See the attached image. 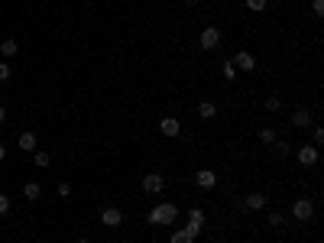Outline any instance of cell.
Here are the masks:
<instances>
[{"label": "cell", "mask_w": 324, "mask_h": 243, "mask_svg": "<svg viewBox=\"0 0 324 243\" xmlns=\"http://www.w3.org/2000/svg\"><path fill=\"white\" fill-rule=\"evenodd\" d=\"M72 195V185H68V181H58V198H68Z\"/></svg>", "instance_id": "28"}, {"label": "cell", "mask_w": 324, "mask_h": 243, "mask_svg": "<svg viewBox=\"0 0 324 243\" xmlns=\"http://www.w3.org/2000/svg\"><path fill=\"white\" fill-rule=\"evenodd\" d=\"M233 65H237V72H253V68H256V55L247 52V49H240L237 55H233Z\"/></svg>", "instance_id": "6"}, {"label": "cell", "mask_w": 324, "mask_h": 243, "mask_svg": "<svg viewBox=\"0 0 324 243\" xmlns=\"http://www.w3.org/2000/svg\"><path fill=\"white\" fill-rule=\"evenodd\" d=\"M33 162H36V166H39V169H49V162H52V156H49L46 149H36V153H33Z\"/></svg>", "instance_id": "17"}, {"label": "cell", "mask_w": 324, "mask_h": 243, "mask_svg": "<svg viewBox=\"0 0 324 243\" xmlns=\"http://www.w3.org/2000/svg\"><path fill=\"white\" fill-rule=\"evenodd\" d=\"M295 159H299L305 169H308V166H314V162H318V146H299Z\"/></svg>", "instance_id": "9"}, {"label": "cell", "mask_w": 324, "mask_h": 243, "mask_svg": "<svg viewBox=\"0 0 324 243\" xmlns=\"http://www.w3.org/2000/svg\"><path fill=\"white\" fill-rule=\"evenodd\" d=\"M175 218H179V207H175L172 201H159L150 214H146V221H150L153 227H172Z\"/></svg>", "instance_id": "1"}, {"label": "cell", "mask_w": 324, "mask_h": 243, "mask_svg": "<svg viewBox=\"0 0 324 243\" xmlns=\"http://www.w3.org/2000/svg\"><path fill=\"white\" fill-rule=\"evenodd\" d=\"M266 201H269V198L262 195V192H253V195H247V198H243V204H247L250 211H262V207H266Z\"/></svg>", "instance_id": "11"}, {"label": "cell", "mask_w": 324, "mask_h": 243, "mask_svg": "<svg viewBox=\"0 0 324 243\" xmlns=\"http://www.w3.org/2000/svg\"><path fill=\"white\" fill-rule=\"evenodd\" d=\"M221 68H224V78H227V81H233V78L240 75V72H237V65H233V58H227V62H224Z\"/></svg>", "instance_id": "20"}, {"label": "cell", "mask_w": 324, "mask_h": 243, "mask_svg": "<svg viewBox=\"0 0 324 243\" xmlns=\"http://www.w3.org/2000/svg\"><path fill=\"white\" fill-rule=\"evenodd\" d=\"M276 140H279V136H276V130H273V127H262V130H259V143H266V146H273Z\"/></svg>", "instance_id": "18"}, {"label": "cell", "mask_w": 324, "mask_h": 243, "mask_svg": "<svg viewBox=\"0 0 324 243\" xmlns=\"http://www.w3.org/2000/svg\"><path fill=\"white\" fill-rule=\"evenodd\" d=\"M273 146H276V153H279V156H285V153H288V149H292V146H288V143H285V140H276V143H273Z\"/></svg>", "instance_id": "27"}, {"label": "cell", "mask_w": 324, "mask_h": 243, "mask_svg": "<svg viewBox=\"0 0 324 243\" xmlns=\"http://www.w3.org/2000/svg\"><path fill=\"white\" fill-rule=\"evenodd\" d=\"M78 243H91V240H78Z\"/></svg>", "instance_id": "33"}, {"label": "cell", "mask_w": 324, "mask_h": 243, "mask_svg": "<svg viewBox=\"0 0 324 243\" xmlns=\"http://www.w3.org/2000/svg\"><path fill=\"white\" fill-rule=\"evenodd\" d=\"M36 133H30V130H26V133H20V149H26V153H36Z\"/></svg>", "instance_id": "13"}, {"label": "cell", "mask_w": 324, "mask_h": 243, "mask_svg": "<svg viewBox=\"0 0 324 243\" xmlns=\"http://www.w3.org/2000/svg\"><path fill=\"white\" fill-rule=\"evenodd\" d=\"M243 4H247V10H253V13H262L269 7V0H243Z\"/></svg>", "instance_id": "21"}, {"label": "cell", "mask_w": 324, "mask_h": 243, "mask_svg": "<svg viewBox=\"0 0 324 243\" xmlns=\"http://www.w3.org/2000/svg\"><path fill=\"white\" fill-rule=\"evenodd\" d=\"M188 237L191 240H198L201 237V230H204V211H201V207H191V211H188Z\"/></svg>", "instance_id": "3"}, {"label": "cell", "mask_w": 324, "mask_h": 243, "mask_svg": "<svg viewBox=\"0 0 324 243\" xmlns=\"http://www.w3.org/2000/svg\"><path fill=\"white\" fill-rule=\"evenodd\" d=\"M292 218L302 221V224H308L314 218V201H311V198H299V201L292 204Z\"/></svg>", "instance_id": "2"}, {"label": "cell", "mask_w": 324, "mask_h": 243, "mask_svg": "<svg viewBox=\"0 0 324 243\" xmlns=\"http://www.w3.org/2000/svg\"><path fill=\"white\" fill-rule=\"evenodd\" d=\"M182 4H198V0H182Z\"/></svg>", "instance_id": "32"}, {"label": "cell", "mask_w": 324, "mask_h": 243, "mask_svg": "<svg viewBox=\"0 0 324 243\" xmlns=\"http://www.w3.org/2000/svg\"><path fill=\"white\" fill-rule=\"evenodd\" d=\"M195 181H198V188H204V192H211V188L217 185V172H214V169H198Z\"/></svg>", "instance_id": "8"}, {"label": "cell", "mask_w": 324, "mask_h": 243, "mask_svg": "<svg viewBox=\"0 0 324 243\" xmlns=\"http://www.w3.org/2000/svg\"><path fill=\"white\" fill-rule=\"evenodd\" d=\"M10 65H7V62H0V81H10Z\"/></svg>", "instance_id": "26"}, {"label": "cell", "mask_w": 324, "mask_h": 243, "mask_svg": "<svg viewBox=\"0 0 324 243\" xmlns=\"http://www.w3.org/2000/svg\"><path fill=\"white\" fill-rule=\"evenodd\" d=\"M159 133H162V136H179V133H182V124H179L175 117H162V120H159Z\"/></svg>", "instance_id": "10"}, {"label": "cell", "mask_w": 324, "mask_h": 243, "mask_svg": "<svg viewBox=\"0 0 324 243\" xmlns=\"http://www.w3.org/2000/svg\"><path fill=\"white\" fill-rule=\"evenodd\" d=\"M0 52H4L7 58H13L16 52H20V46H16V39H4V42H0Z\"/></svg>", "instance_id": "16"}, {"label": "cell", "mask_w": 324, "mask_h": 243, "mask_svg": "<svg viewBox=\"0 0 324 243\" xmlns=\"http://www.w3.org/2000/svg\"><path fill=\"white\" fill-rule=\"evenodd\" d=\"M23 198H26V201H39V198H42V188L36 185V181H30V185H23Z\"/></svg>", "instance_id": "14"}, {"label": "cell", "mask_w": 324, "mask_h": 243, "mask_svg": "<svg viewBox=\"0 0 324 243\" xmlns=\"http://www.w3.org/2000/svg\"><path fill=\"white\" fill-rule=\"evenodd\" d=\"M101 224H104V227H120V224H124V211H120V207H104V211H101Z\"/></svg>", "instance_id": "7"}, {"label": "cell", "mask_w": 324, "mask_h": 243, "mask_svg": "<svg viewBox=\"0 0 324 243\" xmlns=\"http://www.w3.org/2000/svg\"><path fill=\"white\" fill-rule=\"evenodd\" d=\"M169 243H195L188 237V230L185 227H179V230H172V237H169Z\"/></svg>", "instance_id": "19"}, {"label": "cell", "mask_w": 324, "mask_h": 243, "mask_svg": "<svg viewBox=\"0 0 324 243\" xmlns=\"http://www.w3.org/2000/svg\"><path fill=\"white\" fill-rule=\"evenodd\" d=\"M4 214H10V198L0 195V218H4Z\"/></svg>", "instance_id": "25"}, {"label": "cell", "mask_w": 324, "mask_h": 243, "mask_svg": "<svg viewBox=\"0 0 324 243\" xmlns=\"http://www.w3.org/2000/svg\"><path fill=\"white\" fill-rule=\"evenodd\" d=\"M7 159V149H4V146H0V162H4Z\"/></svg>", "instance_id": "31"}, {"label": "cell", "mask_w": 324, "mask_h": 243, "mask_svg": "<svg viewBox=\"0 0 324 243\" xmlns=\"http://www.w3.org/2000/svg\"><path fill=\"white\" fill-rule=\"evenodd\" d=\"M311 10H314V16H324V0H314Z\"/></svg>", "instance_id": "29"}, {"label": "cell", "mask_w": 324, "mask_h": 243, "mask_svg": "<svg viewBox=\"0 0 324 243\" xmlns=\"http://www.w3.org/2000/svg\"><path fill=\"white\" fill-rule=\"evenodd\" d=\"M311 140H314L311 146H321V143H324V130H321V127H314V130H311Z\"/></svg>", "instance_id": "24"}, {"label": "cell", "mask_w": 324, "mask_h": 243, "mask_svg": "<svg viewBox=\"0 0 324 243\" xmlns=\"http://www.w3.org/2000/svg\"><path fill=\"white\" fill-rule=\"evenodd\" d=\"M214 114H217V107H214L211 101H201V104H198V117H201V120H211Z\"/></svg>", "instance_id": "15"}, {"label": "cell", "mask_w": 324, "mask_h": 243, "mask_svg": "<svg viewBox=\"0 0 324 243\" xmlns=\"http://www.w3.org/2000/svg\"><path fill=\"white\" fill-rule=\"evenodd\" d=\"M198 46L204 49V52H211L221 46V29L217 26H208V29H201V39H198Z\"/></svg>", "instance_id": "5"}, {"label": "cell", "mask_w": 324, "mask_h": 243, "mask_svg": "<svg viewBox=\"0 0 324 243\" xmlns=\"http://www.w3.org/2000/svg\"><path fill=\"white\" fill-rule=\"evenodd\" d=\"M282 224H285V218H282V214H279V211H273V214H269V227H282Z\"/></svg>", "instance_id": "23"}, {"label": "cell", "mask_w": 324, "mask_h": 243, "mask_svg": "<svg viewBox=\"0 0 324 243\" xmlns=\"http://www.w3.org/2000/svg\"><path fill=\"white\" fill-rule=\"evenodd\" d=\"M266 110H269V114L282 110V98H279V94H273V98H266Z\"/></svg>", "instance_id": "22"}, {"label": "cell", "mask_w": 324, "mask_h": 243, "mask_svg": "<svg viewBox=\"0 0 324 243\" xmlns=\"http://www.w3.org/2000/svg\"><path fill=\"white\" fill-rule=\"evenodd\" d=\"M143 192H146V195H162V192H165V175H159V172L143 175Z\"/></svg>", "instance_id": "4"}, {"label": "cell", "mask_w": 324, "mask_h": 243, "mask_svg": "<svg viewBox=\"0 0 324 243\" xmlns=\"http://www.w3.org/2000/svg\"><path fill=\"white\" fill-rule=\"evenodd\" d=\"M292 127H299V130H305V127H311V114H308V110H295V114H292Z\"/></svg>", "instance_id": "12"}, {"label": "cell", "mask_w": 324, "mask_h": 243, "mask_svg": "<svg viewBox=\"0 0 324 243\" xmlns=\"http://www.w3.org/2000/svg\"><path fill=\"white\" fill-rule=\"evenodd\" d=\"M36 243H42V240H36Z\"/></svg>", "instance_id": "34"}, {"label": "cell", "mask_w": 324, "mask_h": 243, "mask_svg": "<svg viewBox=\"0 0 324 243\" xmlns=\"http://www.w3.org/2000/svg\"><path fill=\"white\" fill-rule=\"evenodd\" d=\"M4 120H7V110H4V104H0V124H4Z\"/></svg>", "instance_id": "30"}]
</instances>
